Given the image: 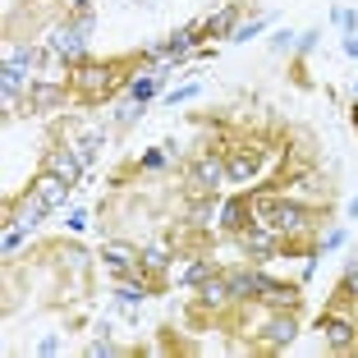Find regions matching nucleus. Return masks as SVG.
<instances>
[{
  "instance_id": "9d476101",
  "label": "nucleus",
  "mask_w": 358,
  "mask_h": 358,
  "mask_svg": "<svg viewBox=\"0 0 358 358\" xmlns=\"http://www.w3.org/2000/svg\"><path fill=\"white\" fill-rule=\"evenodd\" d=\"M234 19H239V0H230L225 10H216L202 23V37H234Z\"/></svg>"
},
{
  "instance_id": "0eeeda50",
  "label": "nucleus",
  "mask_w": 358,
  "mask_h": 358,
  "mask_svg": "<svg viewBox=\"0 0 358 358\" xmlns=\"http://www.w3.org/2000/svg\"><path fill=\"white\" fill-rule=\"evenodd\" d=\"M225 179V166H221V157H198V166H193V189L198 193H207V189H216V184H221Z\"/></svg>"
},
{
  "instance_id": "423d86ee",
  "label": "nucleus",
  "mask_w": 358,
  "mask_h": 358,
  "mask_svg": "<svg viewBox=\"0 0 358 358\" xmlns=\"http://www.w3.org/2000/svg\"><path fill=\"white\" fill-rule=\"evenodd\" d=\"M322 331H327V345L336 349V354H345V349L358 345V327H354V322H345V317H327Z\"/></svg>"
},
{
  "instance_id": "9b49d317",
  "label": "nucleus",
  "mask_w": 358,
  "mask_h": 358,
  "mask_svg": "<svg viewBox=\"0 0 358 358\" xmlns=\"http://www.w3.org/2000/svg\"><path fill=\"white\" fill-rule=\"evenodd\" d=\"M262 299H266L271 308H285V313H294V308H299V299H303V294H299V285L266 280V285H262Z\"/></svg>"
},
{
  "instance_id": "a211bd4d",
  "label": "nucleus",
  "mask_w": 358,
  "mask_h": 358,
  "mask_svg": "<svg viewBox=\"0 0 358 358\" xmlns=\"http://www.w3.org/2000/svg\"><path fill=\"white\" fill-rule=\"evenodd\" d=\"M115 289H120V299H124V303H143V280H124V275H120L115 280Z\"/></svg>"
},
{
  "instance_id": "4468645a",
  "label": "nucleus",
  "mask_w": 358,
  "mask_h": 358,
  "mask_svg": "<svg viewBox=\"0 0 358 358\" xmlns=\"http://www.w3.org/2000/svg\"><path fill=\"white\" fill-rule=\"evenodd\" d=\"M248 211H253V198H234L230 207L221 211L225 230H234V234H239V230H248V225H253V221H248Z\"/></svg>"
},
{
  "instance_id": "dca6fc26",
  "label": "nucleus",
  "mask_w": 358,
  "mask_h": 358,
  "mask_svg": "<svg viewBox=\"0 0 358 358\" xmlns=\"http://www.w3.org/2000/svg\"><path fill=\"white\" fill-rule=\"evenodd\" d=\"M157 83H161L157 74H148V78H134V83H129V96H134V101L143 106V101H148L152 92H157Z\"/></svg>"
},
{
  "instance_id": "f257e3e1",
  "label": "nucleus",
  "mask_w": 358,
  "mask_h": 358,
  "mask_svg": "<svg viewBox=\"0 0 358 358\" xmlns=\"http://www.w3.org/2000/svg\"><path fill=\"white\" fill-rule=\"evenodd\" d=\"M253 202H257V221L271 225L275 234H299L308 221H313V211H308V207L275 198V184H271V189H262V193H253Z\"/></svg>"
},
{
  "instance_id": "aec40b11",
  "label": "nucleus",
  "mask_w": 358,
  "mask_h": 358,
  "mask_svg": "<svg viewBox=\"0 0 358 358\" xmlns=\"http://www.w3.org/2000/svg\"><path fill=\"white\" fill-rule=\"evenodd\" d=\"M262 28H266V19H253V23H243V28H234V42H248V37H257Z\"/></svg>"
},
{
  "instance_id": "2eb2a0df",
  "label": "nucleus",
  "mask_w": 358,
  "mask_h": 358,
  "mask_svg": "<svg viewBox=\"0 0 358 358\" xmlns=\"http://www.w3.org/2000/svg\"><path fill=\"white\" fill-rule=\"evenodd\" d=\"M198 294L207 308H221L230 299V285H225V275H207V280H198Z\"/></svg>"
},
{
  "instance_id": "f03ea898",
  "label": "nucleus",
  "mask_w": 358,
  "mask_h": 358,
  "mask_svg": "<svg viewBox=\"0 0 358 358\" xmlns=\"http://www.w3.org/2000/svg\"><path fill=\"white\" fill-rule=\"evenodd\" d=\"M110 69H115V64H87L83 60V64H78V74H74L78 96H83V101H101V96L120 83V78H110Z\"/></svg>"
},
{
  "instance_id": "6e6552de",
  "label": "nucleus",
  "mask_w": 358,
  "mask_h": 358,
  "mask_svg": "<svg viewBox=\"0 0 358 358\" xmlns=\"http://www.w3.org/2000/svg\"><path fill=\"white\" fill-rule=\"evenodd\" d=\"M69 189H74V184H64V179H55V175H46L42 170V179H37V184H32V193H37V198L46 202V207H64V198H69Z\"/></svg>"
},
{
  "instance_id": "39448f33",
  "label": "nucleus",
  "mask_w": 358,
  "mask_h": 358,
  "mask_svg": "<svg viewBox=\"0 0 358 358\" xmlns=\"http://www.w3.org/2000/svg\"><path fill=\"white\" fill-rule=\"evenodd\" d=\"M51 51L60 55V60H69V64H83V60H87V46H83V37H78L74 28H55Z\"/></svg>"
},
{
  "instance_id": "7ed1b4c3",
  "label": "nucleus",
  "mask_w": 358,
  "mask_h": 358,
  "mask_svg": "<svg viewBox=\"0 0 358 358\" xmlns=\"http://www.w3.org/2000/svg\"><path fill=\"white\" fill-rule=\"evenodd\" d=\"M42 170H46V175H55V179H64V184H78V175H83V161H78L74 152L51 148V152L42 157Z\"/></svg>"
},
{
  "instance_id": "6ab92c4d",
  "label": "nucleus",
  "mask_w": 358,
  "mask_h": 358,
  "mask_svg": "<svg viewBox=\"0 0 358 358\" xmlns=\"http://www.w3.org/2000/svg\"><path fill=\"white\" fill-rule=\"evenodd\" d=\"M96 148H101V134H87V138H83V148H78V161L87 166V161L96 157Z\"/></svg>"
},
{
  "instance_id": "5701e85b",
  "label": "nucleus",
  "mask_w": 358,
  "mask_h": 358,
  "mask_svg": "<svg viewBox=\"0 0 358 358\" xmlns=\"http://www.w3.org/2000/svg\"><path fill=\"white\" fill-rule=\"evenodd\" d=\"M69 5H74V10H87V0H69Z\"/></svg>"
},
{
  "instance_id": "b1692460",
  "label": "nucleus",
  "mask_w": 358,
  "mask_h": 358,
  "mask_svg": "<svg viewBox=\"0 0 358 358\" xmlns=\"http://www.w3.org/2000/svg\"><path fill=\"white\" fill-rule=\"evenodd\" d=\"M354 129H358V106H354Z\"/></svg>"
},
{
  "instance_id": "1a4fd4ad",
  "label": "nucleus",
  "mask_w": 358,
  "mask_h": 358,
  "mask_svg": "<svg viewBox=\"0 0 358 358\" xmlns=\"http://www.w3.org/2000/svg\"><path fill=\"white\" fill-rule=\"evenodd\" d=\"M64 101L60 83H28V110H55Z\"/></svg>"
},
{
  "instance_id": "f3484780",
  "label": "nucleus",
  "mask_w": 358,
  "mask_h": 358,
  "mask_svg": "<svg viewBox=\"0 0 358 358\" xmlns=\"http://www.w3.org/2000/svg\"><path fill=\"white\" fill-rule=\"evenodd\" d=\"M166 262H170L166 248H148V253L138 257V266H143V271H166Z\"/></svg>"
},
{
  "instance_id": "ddd939ff",
  "label": "nucleus",
  "mask_w": 358,
  "mask_h": 358,
  "mask_svg": "<svg viewBox=\"0 0 358 358\" xmlns=\"http://www.w3.org/2000/svg\"><path fill=\"white\" fill-rule=\"evenodd\" d=\"M294 331H299L294 313H285V317H271V327H266V349H285L289 340H294Z\"/></svg>"
},
{
  "instance_id": "f8f14e48",
  "label": "nucleus",
  "mask_w": 358,
  "mask_h": 358,
  "mask_svg": "<svg viewBox=\"0 0 358 358\" xmlns=\"http://www.w3.org/2000/svg\"><path fill=\"white\" fill-rule=\"evenodd\" d=\"M253 170H257V152H248V148L230 152V161H225V179H234V184L253 179Z\"/></svg>"
},
{
  "instance_id": "4be33fe9",
  "label": "nucleus",
  "mask_w": 358,
  "mask_h": 358,
  "mask_svg": "<svg viewBox=\"0 0 358 358\" xmlns=\"http://www.w3.org/2000/svg\"><path fill=\"white\" fill-rule=\"evenodd\" d=\"M189 96H198V87H179V92H170V106H175V101H189Z\"/></svg>"
},
{
  "instance_id": "20e7f679",
  "label": "nucleus",
  "mask_w": 358,
  "mask_h": 358,
  "mask_svg": "<svg viewBox=\"0 0 358 358\" xmlns=\"http://www.w3.org/2000/svg\"><path fill=\"white\" fill-rule=\"evenodd\" d=\"M225 285H230V299H239V303H257V299H262L266 275L262 271H230V275H225Z\"/></svg>"
},
{
  "instance_id": "412c9836",
  "label": "nucleus",
  "mask_w": 358,
  "mask_h": 358,
  "mask_svg": "<svg viewBox=\"0 0 358 358\" xmlns=\"http://www.w3.org/2000/svg\"><path fill=\"white\" fill-rule=\"evenodd\" d=\"M340 294L358 299V262H349V271H345V289H340Z\"/></svg>"
}]
</instances>
